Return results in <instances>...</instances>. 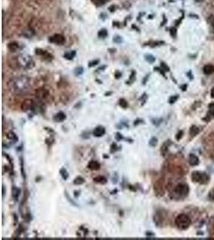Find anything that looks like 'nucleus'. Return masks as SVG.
<instances>
[{
  "instance_id": "obj_1",
  "label": "nucleus",
  "mask_w": 214,
  "mask_h": 240,
  "mask_svg": "<svg viewBox=\"0 0 214 240\" xmlns=\"http://www.w3.org/2000/svg\"><path fill=\"white\" fill-rule=\"evenodd\" d=\"M30 86H31V79L26 75L15 77L9 80L7 82V88L9 91L15 95L24 93L30 88Z\"/></svg>"
},
{
  "instance_id": "obj_2",
  "label": "nucleus",
  "mask_w": 214,
  "mask_h": 240,
  "mask_svg": "<svg viewBox=\"0 0 214 240\" xmlns=\"http://www.w3.org/2000/svg\"><path fill=\"white\" fill-rule=\"evenodd\" d=\"M17 59L18 67L23 69H31L35 66V62L30 55L27 54H21Z\"/></svg>"
},
{
  "instance_id": "obj_3",
  "label": "nucleus",
  "mask_w": 214,
  "mask_h": 240,
  "mask_svg": "<svg viewBox=\"0 0 214 240\" xmlns=\"http://www.w3.org/2000/svg\"><path fill=\"white\" fill-rule=\"evenodd\" d=\"M43 109V107H39V105L36 104V102H35L32 99H26L23 100L22 104H21V110H23V112H27L29 110H32L35 113L39 112Z\"/></svg>"
},
{
  "instance_id": "obj_4",
  "label": "nucleus",
  "mask_w": 214,
  "mask_h": 240,
  "mask_svg": "<svg viewBox=\"0 0 214 240\" xmlns=\"http://www.w3.org/2000/svg\"><path fill=\"white\" fill-rule=\"evenodd\" d=\"M175 224L176 227L180 230H186L191 224V219L185 214L179 215L175 219Z\"/></svg>"
},
{
  "instance_id": "obj_5",
  "label": "nucleus",
  "mask_w": 214,
  "mask_h": 240,
  "mask_svg": "<svg viewBox=\"0 0 214 240\" xmlns=\"http://www.w3.org/2000/svg\"><path fill=\"white\" fill-rule=\"evenodd\" d=\"M35 95H36L37 99L42 102V103H45V102H49L50 100L52 99V96L50 94L49 91L46 88L41 87L39 89L36 90L35 92Z\"/></svg>"
},
{
  "instance_id": "obj_6",
  "label": "nucleus",
  "mask_w": 214,
  "mask_h": 240,
  "mask_svg": "<svg viewBox=\"0 0 214 240\" xmlns=\"http://www.w3.org/2000/svg\"><path fill=\"white\" fill-rule=\"evenodd\" d=\"M189 188L188 185L184 183H180L175 186L173 190V194L177 198H184L188 195Z\"/></svg>"
},
{
  "instance_id": "obj_7",
  "label": "nucleus",
  "mask_w": 214,
  "mask_h": 240,
  "mask_svg": "<svg viewBox=\"0 0 214 240\" xmlns=\"http://www.w3.org/2000/svg\"><path fill=\"white\" fill-rule=\"evenodd\" d=\"M192 179L193 181L199 183L201 184L207 183L209 180V176L204 172H201V171H194L192 174Z\"/></svg>"
},
{
  "instance_id": "obj_8",
  "label": "nucleus",
  "mask_w": 214,
  "mask_h": 240,
  "mask_svg": "<svg viewBox=\"0 0 214 240\" xmlns=\"http://www.w3.org/2000/svg\"><path fill=\"white\" fill-rule=\"evenodd\" d=\"M49 41L52 43L57 44V45H61L65 43V38L64 36H63L62 35H59V34H56L54 35L52 37H50Z\"/></svg>"
},
{
  "instance_id": "obj_9",
  "label": "nucleus",
  "mask_w": 214,
  "mask_h": 240,
  "mask_svg": "<svg viewBox=\"0 0 214 240\" xmlns=\"http://www.w3.org/2000/svg\"><path fill=\"white\" fill-rule=\"evenodd\" d=\"M106 133V130L105 128L103 127V126H98L96 127L92 131V135L95 137H97V138H100L102 136H103L105 135Z\"/></svg>"
},
{
  "instance_id": "obj_10",
  "label": "nucleus",
  "mask_w": 214,
  "mask_h": 240,
  "mask_svg": "<svg viewBox=\"0 0 214 240\" xmlns=\"http://www.w3.org/2000/svg\"><path fill=\"white\" fill-rule=\"evenodd\" d=\"M154 190H155V193L159 196H161L164 194V190H163V186L161 182L159 181L156 182V183L154 184Z\"/></svg>"
},
{
  "instance_id": "obj_11",
  "label": "nucleus",
  "mask_w": 214,
  "mask_h": 240,
  "mask_svg": "<svg viewBox=\"0 0 214 240\" xmlns=\"http://www.w3.org/2000/svg\"><path fill=\"white\" fill-rule=\"evenodd\" d=\"M88 168L92 170V171H98L100 169V164L99 163V162L96 160H92L88 163Z\"/></svg>"
},
{
  "instance_id": "obj_12",
  "label": "nucleus",
  "mask_w": 214,
  "mask_h": 240,
  "mask_svg": "<svg viewBox=\"0 0 214 240\" xmlns=\"http://www.w3.org/2000/svg\"><path fill=\"white\" fill-rule=\"evenodd\" d=\"M66 119H67V116H66V115H65L63 112H62V111L57 113L56 115L53 117V120H54L55 122H56V123H61L63 121H64Z\"/></svg>"
},
{
  "instance_id": "obj_13",
  "label": "nucleus",
  "mask_w": 214,
  "mask_h": 240,
  "mask_svg": "<svg viewBox=\"0 0 214 240\" xmlns=\"http://www.w3.org/2000/svg\"><path fill=\"white\" fill-rule=\"evenodd\" d=\"M188 163L191 166H196V165H198L200 161H199V158L197 156L193 155V154H190L189 156H188Z\"/></svg>"
},
{
  "instance_id": "obj_14",
  "label": "nucleus",
  "mask_w": 214,
  "mask_h": 240,
  "mask_svg": "<svg viewBox=\"0 0 214 240\" xmlns=\"http://www.w3.org/2000/svg\"><path fill=\"white\" fill-rule=\"evenodd\" d=\"M20 193L21 191L19 188H18L17 186H12V188H11V196H12L15 201H18Z\"/></svg>"
},
{
  "instance_id": "obj_15",
  "label": "nucleus",
  "mask_w": 214,
  "mask_h": 240,
  "mask_svg": "<svg viewBox=\"0 0 214 240\" xmlns=\"http://www.w3.org/2000/svg\"><path fill=\"white\" fill-rule=\"evenodd\" d=\"M209 113H208V115H207V117L204 119L205 120H207V121H209V120H210L213 117H214V102H213V103H211V104H209Z\"/></svg>"
},
{
  "instance_id": "obj_16",
  "label": "nucleus",
  "mask_w": 214,
  "mask_h": 240,
  "mask_svg": "<svg viewBox=\"0 0 214 240\" xmlns=\"http://www.w3.org/2000/svg\"><path fill=\"white\" fill-rule=\"evenodd\" d=\"M93 181L95 182L96 183H100L103 185V184L107 183L108 179H106L104 176H103V175H99V176L95 177V178L93 179Z\"/></svg>"
},
{
  "instance_id": "obj_17",
  "label": "nucleus",
  "mask_w": 214,
  "mask_h": 240,
  "mask_svg": "<svg viewBox=\"0 0 214 240\" xmlns=\"http://www.w3.org/2000/svg\"><path fill=\"white\" fill-rule=\"evenodd\" d=\"M204 73L205 74H212L214 72V66L211 64H208L204 66Z\"/></svg>"
},
{
  "instance_id": "obj_18",
  "label": "nucleus",
  "mask_w": 214,
  "mask_h": 240,
  "mask_svg": "<svg viewBox=\"0 0 214 240\" xmlns=\"http://www.w3.org/2000/svg\"><path fill=\"white\" fill-rule=\"evenodd\" d=\"M7 47L10 51L15 52V51H18V48H19V45H18V43H17L16 42H11V43H8Z\"/></svg>"
},
{
  "instance_id": "obj_19",
  "label": "nucleus",
  "mask_w": 214,
  "mask_h": 240,
  "mask_svg": "<svg viewBox=\"0 0 214 240\" xmlns=\"http://www.w3.org/2000/svg\"><path fill=\"white\" fill-rule=\"evenodd\" d=\"M7 138H8V139H10V140L13 141L14 143H16V142H18V137H17V135H15V133L13 132V131H9V132L7 134Z\"/></svg>"
},
{
  "instance_id": "obj_20",
  "label": "nucleus",
  "mask_w": 214,
  "mask_h": 240,
  "mask_svg": "<svg viewBox=\"0 0 214 240\" xmlns=\"http://www.w3.org/2000/svg\"><path fill=\"white\" fill-rule=\"evenodd\" d=\"M59 174H60V175H61V177H62V179L63 180H67L68 178H69V174H68L67 169L65 168V167H62V168L59 170Z\"/></svg>"
},
{
  "instance_id": "obj_21",
  "label": "nucleus",
  "mask_w": 214,
  "mask_h": 240,
  "mask_svg": "<svg viewBox=\"0 0 214 240\" xmlns=\"http://www.w3.org/2000/svg\"><path fill=\"white\" fill-rule=\"evenodd\" d=\"M171 144V142L170 140H168L167 142H165L164 144H163L162 147H161V153H162V155L164 156L165 155V154L167 153V151H168V146L170 145Z\"/></svg>"
},
{
  "instance_id": "obj_22",
  "label": "nucleus",
  "mask_w": 214,
  "mask_h": 240,
  "mask_svg": "<svg viewBox=\"0 0 214 240\" xmlns=\"http://www.w3.org/2000/svg\"><path fill=\"white\" fill-rule=\"evenodd\" d=\"M84 183H85V179L81 176L76 177V178L74 179V181H73V183L75 184V185H76V186L82 185V184H83Z\"/></svg>"
},
{
  "instance_id": "obj_23",
  "label": "nucleus",
  "mask_w": 214,
  "mask_h": 240,
  "mask_svg": "<svg viewBox=\"0 0 214 240\" xmlns=\"http://www.w3.org/2000/svg\"><path fill=\"white\" fill-rule=\"evenodd\" d=\"M64 195H65V197H66V199H67V201L69 202V203H71V205H72V206H74V207H79L77 203H76V202H75V201H74V200L71 198V197H70V195L68 194V193H67V191H64Z\"/></svg>"
},
{
  "instance_id": "obj_24",
  "label": "nucleus",
  "mask_w": 214,
  "mask_h": 240,
  "mask_svg": "<svg viewBox=\"0 0 214 240\" xmlns=\"http://www.w3.org/2000/svg\"><path fill=\"white\" fill-rule=\"evenodd\" d=\"M75 56V51H69V52H67V53L63 55V57H64L65 59H68V60L72 59Z\"/></svg>"
},
{
  "instance_id": "obj_25",
  "label": "nucleus",
  "mask_w": 214,
  "mask_h": 240,
  "mask_svg": "<svg viewBox=\"0 0 214 240\" xmlns=\"http://www.w3.org/2000/svg\"><path fill=\"white\" fill-rule=\"evenodd\" d=\"M119 105H120V107L124 108V109H126L128 107V102L124 99H120L119 100Z\"/></svg>"
},
{
  "instance_id": "obj_26",
  "label": "nucleus",
  "mask_w": 214,
  "mask_h": 240,
  "mask_svg": "<svg viewBox=\"0 0 214 240\" xmlns=\"http://www.w3.org/2000/svg\"><path fill=\"white\" fill-rule=\"evenodd\" d=\"M157 143H158V139L156 137H152V138H150L149 142H148V145L150 146V147H156V146L157 145Z\"/></svg>"
},
{
  "instance_id": "obj_27",
  "label": "nucleus",
  "mask_w": 214,
  "mask_h": 240,
  "mask_svg": "<svg viewBox=\"0 0 214 240\" xmlns=\"http://www.w3.org/2000/svg\"><path fill=\"white\" fill-rule=\"evenodd\" d=\"M83 71H84V70H83V68L82 66H78V67H76L75 69L74 73H75V74L76 76H80V75H81V74L83 73Z\"/></svg>"
},
{
  "instance_id": "obj_28",
  "label": "nucleus",
  "mask_w": 214,
  "mask_h": 240,
  "mask_svg": "<svg viewBox=\"0 0 214 240\" xmlns=\"http://www.w3.org/2000/svg\"><path fill=\"white\" fill-rule=\"evenodd\" d=\"M189 133H190V135H191L192 136L196 135L199 133V129L196 127H195V126H193L191 127V129H190Z\"/></svg>"
},
{
  "instance_id": "obj_29",
  "label": "nucleus",
  "mask_w": 214,
  "mask_h": 240,
  "mask_svg": "<svg viewBox=\"0 0 214 240\" xmlns=\"http://www.w3.org/2000/svg\"><path fill=\"white\" fill-rule=\"evenodd\" d=\"M135 80H136V71H133L132 72V74H131V75H130V78H129V81H128V82H127V84H132V82H134Z\"/></svg>"
},
{
  "instance_id": "obj_30",
  "label": "nucleus",
  "mask_w": 214,
  "mask_h": 240,
  "mask_svg": "<svg viewBox=\"0 0 214 240\" xmlns=\"http://www.w3.org/2000/svg\"><path fill=\"white\" fill-rule=\"evenodd\" d=\"M107 1L108 0H92V2L96 6H102L103 5V4H105L106 3H107Z\"/></svg>"
},
{
  "instance_id": "obj_31",
  "label": "nucleus",
  "mask_w": 214,
  "mask_h": 240,
  "mask_svg": "<svg viewBox=\"0 0 214 240\" xmlns=\"http://www.w3.org/2000/svg\"><path fill=\"white\" fill-rule=\"evenodd\" d=\"M20 165H21V173H22V176H23V179H26V174H25V171H24V166H23V157H20Z\"/></svg>"
},
{
  "instance_id": "obj_32",
  "label": "nucleus",
  "mask_w": 214,
  "mask_h": 240,
  "mask_svg": "<svg viewBox=\"0 0 214 240\" xmlns=\"http://www.w3.org/2000/svg\"><path fill=\"white\" fill-rule=\"evenodd\" d=\"M23 35L27 37V38H31L32 36L34 35V31L32 30H27L23 32Z\"/></svg>"
},
{
  "instance_id": "obj_33",
  "label": "nucleus",
  "mask_w": 214,
  "mask_h": 240,
  "mask_svg": "<svg viewBox=\"0 0 214 240\" xmlns=\"http://www.w3.org/2000/svg\"><path fill=\"white\" fill-rule=\"evenodd\" d=\"M107 35H108V31H107V30H105V29H103V30H100V31H99L98 36L100 38H105Z\"/></svg>"
},
{
  "instance_id": "obj_34",
  "label": "nucleus",
  "mask_w": 214,
  "mask_h": 240,
  "mask_svg": "<svg viewBox=\"0 0 214 240\" xmlns=\"http://www.w3.org/2000/svg\"><path fill=\"white\" fill-rule=\"evenodd\" d=\"M145 59H146V61L148 62L149 63H153L156 60L155 58L152 56V55H151V54H146V55H145Z\"/></svg>"
},
{
  "instance_id": "obj_35",
  "label": "nucleus",
  "mask_w": 214,
  "mask_h": 240,
  "mask_svg": "<svg viewBox=\"0 0 214 240\" xmlns=\"http://www.w3.org/2000/svg\"><path fill=\"white\" fill-rule=\"evenodd\" d=\"M99 63H100V60H99V59H95V60H92V61L89 62L88 66H89V67H93V66H96L97 64H99Z\"/></svg>"
},
{
  "instance_id": "obj_36",
  "label": "nucleus",
  "mask_w": 214,
  "mask_h": 240,
  "mask_svg": "<svg viewBox=\"0 0 214 240\" xmlns=\"http://www.w3.org/2000/svg\"><path fill=\"white\" fill-rule=\"evenodd\" d=\"M118 150V148H117V145H116V143H113L112 144H111V148H110V152L111 153H115L116 151Z\"/></svg>"
},
{
  "instance_id": "obj_37",
  "label": "nucleus",
  "mask_w": 214,
  "mask_h": 240,
  "mask_svg": "<svg viewBox=\"0 0 214 240\" xmlns=\"http://www.w3.org/2000/svg\"><path fill=\"white\" fill-rule=\"evenodd\" d=\"M143 123H145V122H144V120L141 119H136L134 121V123H133V125H134L135 127H137V126L139 125V124H143Z\"/></svg>"
},
{
  "instance_id": "obj_38",
  "label": "nucleus",
  "mask_w": 214,
  "mask_h": 240,
  "mask_svg": "<svg viewBox=\"0 0 214 240\" xmlns=\"http://www.w3.org/2000/svg\"><path fill=\"white\" fill-rule=\"evenodd\" d=\"M147 99H148V96H147V95H146V94H144V95H142L141 96V98H140V99H139V101H141V106H143V105L145 104V102H146V100H147Z\"/></svg>"
},
{
  "instance_id": "obj_39",
  "label": "nucleus",
  "mask_w": 214,
  "mask_h": 240,
  "mask_svg": "<svg viewBox=\"0 0 214 240\" xmlns=\"http://www.w3.org/2000/svg\"><path fill=\"white\" fill-rule=\"evenodd\" d=\"M177 99H178V95H174V96H171L169 100H168V102H169V103H171V104H173V103H174Z\"/></svg>"
},
{
  "instance_id": "obj_40",
  "label": "nucleus",
  "mask_w": 214,
  "mask_h": 240,
  "mask_svg": "<svg viewBox=\"0 0 214 240\" xmlns=\"http://www.w3.org/2000/svg\"><path fill=\"white\" fill-rule=\"evenodd\" d=\"M115 138H116V139L117 141H121L122 139H124V138L123 137V135H122L120 133H116V135H115Z\"/></svg>"
},
{
  "instance_id": "obj_41",
  "label": "nucleus",
  "mask_w": 214,
  "mask_h": 240,
  "mask_svg": "<svg viewBox=\"0 0 214 240\" xmlns=\"http://www.w3.org/2000/svg\"><path fill=\"white\" fill-rule=\"evenodd\" d=\"M118 179H119L118 174H117V173H115L113 177H112V183H113V184L117 183H118Z\"/></svg>"
},
{
  "instance_id": "obj_42",
  "label": "nucleus",
  "mask_w": 214,
  "mask_h": 240,
  "mask_svg": "<svg viewBox=\"0 0 214 240\" xmlns=\"http://www.w3.org/2000/svg\"><path fill=\"white\" fill-rule=\"evenodd\" d=\"M113 41L115 42V43H121L122 42V38L121 37H120V36H115V37H114Z\"/></svg>"
},
{
  "instance_id": "obj_43",
  "label": "nucleus",
  "mask_w": 214,
  "mask_h": 240,
  "mask_svg": "<svg viewBox=\"0 0 214 240\" xmlns=\"http://www.w3.org/2000/svg\"><path fill=\"white\" fill-rule=\"evenodd\" d=\"M209 200H211V201H213L214 202V190H213V191H211L209 192Z\"/></svg>"
},
{
  "instance_id": "obj_44",
  "label": "nucleus",
  "mask_w": 214,
  "mask_h": 240,
  "mask_svg": "<svg viewBox=\"0 0 214 240\" xmlns=\"http://www.w3.org/2000/svg\"><path fill=\"white\" fill-rule=\"evenodd\" d=\"M182 135H183V131H182V130H180V131L177 133V135H176V138L177 140H180L181 138V137H182Z\"/></svg>"
},
{
  "instance_id": "obj_45",
  "label": "nucleus",
  "mask_w": 214,
  "mask_h": 240,
  "mask_svg": "<svg viewBox=\"0 0 214 240\" xmlns=\"http://www.w3.org/2000/svg\"><path fill=\"white\" fill-rule=\"evenodd\" d=\"M161 67H162L163 71H169V68H168V66H166L165 63H161Z\"/></svg>"
},
{
  "instance_id": "obj_46",
  "label": "nucleus",
  "mask_w": 214,
  "mask_h": 240,
  "mask_svg": "<svg viewBox=\"0 0 214 240\" xmlns=\"http://www.w3.org/2000/svg\"><path fill=\"white\" fill-rule=\"evenodd\" d=\"M121 76H122L121 72L119 71H116V73H115V77H116V79H120Z\"/></svg>"
},
{
  "instance_id": "obj_47",
  "label": "nucleus",
  "mask_w": 214,
  "mask_h": 240,
  "mask_svg": "<svg viewBox=\"0 0 214 240\" xmlns=\"http://www.w3.org/2000/svg\"><path fill=\"white\" fill-rule=\"evenodd\" d=\"M31 215H30V214H27V215H26V216H25V220H26V222H30L31 220Z\"/></svg>"
},
{
  "instance_id": "obj_48",
  "label": "nucleus",
  "mask_w": 214,
  "mask_h": 240,
  "mask_svg": "<svg viewBox=\"0 0 214 240\" xmlns=\"http://www.w3.org/2000/svg\"><path fill=\"white\" fill-rule=\"evenodd\" d=\"M80 191H74V197H75V198H78V197L80 196Z\"/></svg>"
},
{
  "instance_id": "obj_49",
  "label": "nucleus",
  "mask_w": 214,
  "mask_h": 240,
  "mask_svg": "<svg viewBox=\"0 0 214 240\" xmlns=\"http://www.w3.org/2000/svg\"><path fill=\"white\" fill-rule=\"evenodd\" d=\"M154 234L153 233H151V232H146V236L147 237H151V236H154Z\"/></svg>"
},
{
  "instance_id": "obj_50",
  "label": "nucleus",
  "mask_w": 214,
  "mask_h": 240,
  "mask_svg": "<svg viewBox=\"0 0 214 240\" xmlns=\"http://www.w3.org/2000/svg\"><path fill=\"white\" fill-rule=\"evenodd\" d=\"M211 97L214 98V87L212 89L211 91Z\"/></svg>"
},
{
  "instance_id": "obj_51",
  "label": "nucleus",
  "mask_w": 214,
  "mask_h": 240,
  "mask_svg": "<svg viewBox=\"0 0 214 240\" xmlns=\"http://www.w3.org/2000/svg\"><path fill=\"white\" fill-rule=\"evenodd\" d=\"M5 195V186H3V197H4Z\"/></svg>"
},
{
  "instance_id": "obj_52",
  "label": "nucleus",
  "mask_w": 214,
  "mask_h": 240,
  "mask_svg": "<svg viewBox=\"0 0 214 240\" xmlns=\"http://www.w3.org/2000/svg\"><path fill=\"white\" fill-rule=\"evenodd\" d=\"M112 94V92H107L105 94V96H108V95H111Z\"/></svg>"
}]
</instances>
